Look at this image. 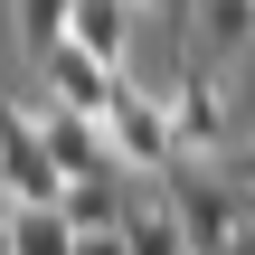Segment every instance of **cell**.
Returning <instances> with one entry per match:
<instances>
[{"instance_id":"obj_1","label":"cell","mask_w":255,"mask_h":255,"mask_svg":"<svg viewBox=\"0 0 255 255\" xmlns=\"http://www.w3.org/2000/svg\"><path fill=\"white\" fill-rule=\"evenodd\" d=\"M104 142H114V161H123V170H161V161H180L170 104H161V95H142L132 76H123V95L104 104Z\"/></svg>"},{"instance_id":"obj_2","label":"cell","mask_w":255,"mask_h":255,"mask_svg":"<svg viewBox=\"0 0 255 255\" xmlns=\"http://www.w3.org/2000/svg\"><path fill=\"white\" fill-rule=\"evenodd\" d=\"M0 189L9 199H57L66 189V170L38 132V104H9V95H0Z\"/></svg>"},{"instance_id":"obj_3","label":"cell","mask_w":255,"mask_h":255,"mask_svg":"<svg viewBox=\"0 0 255 255\" xmlns=\"http://www.w3.org/2000/svg\"><path fill=\"white\" fill-rule=\"evenodd\" d=\"M170 132H180V161H218V151L237 142L218 66H199V57H189V76H180V95H170Z\"/></svg>"},{"instance_id":"obj_4","label":"cell","mask_w":255,"mask_h":255,"mask_svg":"<svg viewBox=\"0 0 255 255\" xmlns=\"http://www.w3.org/2000/svg\"><path fill=\"white\" fill-rule=\"evenodd\" d=\"M170 208H180L189 246H199V255H218V246H227V237L255 218V189H246V180H180V189H170Z\"/></svg>"},{"instance_id":"obj_5","label":"cell","mask_w":255,"mask_h":255,"mask_svg":"<svg viewBox=\"0 0 255 255\" xmlns=\"http://www.w3.org/2000/svg\"><path fill=\"white\" fill-rule=\"evenodd\" d=\"M38 76H47V95H57V104H85V114H104V104L123 95V66H114V57H95V47H76V38H57V47L38 57Z\"/></svg>"},{"instance_id":"obj_6","label":"cell","mask_w":255,"mask_h":255,"mask_svg":"<svg viewBox=\"0 0 255 255\" xmlns=\"http://www.w3.org/2000/svg\"><path fill=\"white\" fill-rule=\"evenodd\" d=\"M38 132H47V151H57V170H66V180L114 161V142H104V114H85V104H57V95H38Z\"/></svg>"},{"instance_id":"obj_7","label":"cell","mask_w":255,"mask_h":255,"mask_svg":"<svg viewBox=\"0 0 255 255\" xmlns=\"http://www.w3.org/2000/svg\"><path fill=\"white\" fill-rule=\"evenodd\" d=\"M123 180H132L123 161H104V170H76V180L57 189V208H66L76 227H114V218L132 208V189H123Z\"/></svg>"},{"instance_id":"obj_8","label":"cell","mask_w":255,"mask_h":255,"mask_svg":"<svg viewBox=\"0 0 255 255\" xmlns=\"http://www.w3.org/2000/svg\"><path fill=\"white\" fill-rule=\"evenodd\" d=\"M132 28H142V0H76V19H66V38L114 57V66L132 57Z\"/></svg>"},{"instance_id":"obj_9","label":"cell","mask_w":255,"mask_h":255,"mask_svg":"<svg viewBox=\"0 0 255 255\" xmlns=\"http://www.w3.org/2000/svg\"><path fill=\"white\" fill-rule=\"evenodd\" d=\"M189 38L208 47V66L255 47V0H189Z\"/></svg>"},{"instance_id":"obj_10","label":"cell","mask_w":255,"mask_h":255,"mask_svg":"<svg viewBox=\"0 0 255 255\" xmlns=\"http://www.w3.org/2000/svg\"><path fill=\"white\" fill-rule=\"evenodd\" d=\"M9 255H76V218L57 199H19L9 208Z\"/></svg>"},{"instance_id":"obj_11","label":"cell","mask_w":255,"mask_h":255,"mask_svg":"<svg viewBox=\"0 0 255 255\" xmlns=\"http://www.w3.org/2000/svg\"><path fill=\"white\" fill-rule=\"evenodd\" d=\"M123 237H132V255H199L170 199H161V208H151V199H132V208H123Z\"/></svg>"},{"instance_id":"obj_12","label":"cell","mask_w":255,"mask_h":255,"mask_svg":"<svg viewBox=\"0 0 255 255\" xmlns=\"http://www.w3.org/2000/svg\"><path fill=\"white\" fill-rule=\"evenodd\" d=\"M9 19H19V38H28V57H47V47L66 38V19H76V0H9Z\"/></svg>"},{"instance_id":"obj_13","label":"cell","mask_w":255,"mask_h":255,"mask_svg":"<svg viewBox=\"0 0 255 255\" xmlns=\"http://www.w3.org/2000/svg\"><path fill=\"white\" fill-rule=\"evenodd\" d=\"M218 85H227V123H237V142H246V132H255V47L218 66Z\"/></svg>"},{"instance_id":"obj_14","label":"cell","mask_w":255,"mask_h":255,"mask_svg":"<svg viewBox=\"0 0 255 255\" xmlns=\"http://www.w3.org/2000/svg\"><path fill=\"white\" fill-rule=\"evenodd\" d=\"M76 255H132V237H123V218H114V227H76Z\"/></svg>"},{"instance_id":"obj_15","label":"cell","mask_w":255,"mask_h":255,"mask_svg":"<svg viewBox=\"0 0 255 255\" xmlns=\"http://www.w3.org/2000/svg\"><path fill=\"white\" fill-rule=\"evenodd\" d=\"M227 161H237V180L255 189V132H246V142H227Z\"/></svg>"},{"instance_id":"obj_16","label":"cell","mask_w":255,"mask_h":255,"mask_svg":"<svg viewBox=\"0 0 255 255\" xmlns=\"http://www.w3.org/2000/svg\"><path fill=\"white\" fill-rule=\"evenodd\" d=\"M218 255H255V218H246V227H237V237H227Z\"/></svg>"},{"instance_id":"obj_17","label":"cell","mask_w":255,"mask_h":255,"mask_svg":"<svg viewBox=\"0 0 255 255\" xmlns=\"http://www.w3.org/2000/svg\"><path fill=\"white\" fill-rule=\"evenodd\" d=\"M142 9H180V19H189V0H142Z\"/></svg>"}]
</instances>
